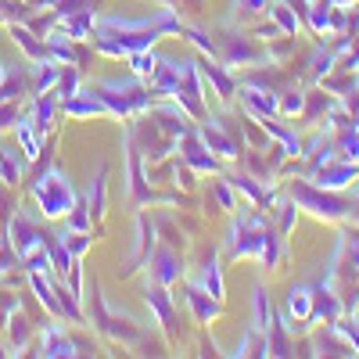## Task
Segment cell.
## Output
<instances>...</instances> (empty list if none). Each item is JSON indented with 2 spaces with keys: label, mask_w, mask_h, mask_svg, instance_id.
I'll use <instances>...</instances> for the list:
<instances>
[{
  "label": "cell",
  "mask_w": 359,
  "mask_h": 359,
  "mask_svg": "<svg viewBox=\"0 0 359 359\" xmlns=\"http://www.w3.org/2000/svg\"><path fill=\"white\" fill-rule=\"evenodd\" d=\"M62 241L69 245V252H72V259H83L86 252H90V245H94V237H90V233H62Z\"/></svg>",
  "instance_id": "obj_32"
},
{
  "label": "cell",
  "mask_w": 359,
  "mask_h": 359,
  "mask_svg": "<svg viewBox=\"0 0 359 359\" xmlns=\"http://www.w3.org/2000/svg\"><path fill=\"white\" fill-rule=\"evenodd\" d=\"M277 212H280V219H277V233L280 237H287L291 230H294V223H298V205L287 198V201H277Z\"/></svg>",
  "instance_id": "obj_30"
},
{
  "label": "cell",
  "mask_w": 359,
  "mask_h": 359,
  "mask_svg": "<svg viewBox=\"0 0 359 359\" xmlns=\"http://www.w3.org/2000/svg\"><path fill=\"white\" fill-rule=\"evenodd\" d=\"M151 118H155V126L165 133V137H172V140H184L191 130H194V123H191V115L180 108L172 97L165 101V104H151Z\"/></svg>",
  "instance_id": "obj_10"
},
{
  "label": "cell",
  "mask_w": 359,
  "mask_h": 359,
  "mask_svg": "<svg viewBox=\"0 0 359 359\" xmlns=\"http://www.w3.org/2000/svg\"><path fill=\"white\" fill-rule=\"evenodd\" d=\"M184 36L205 54V57H216V40L205 33V29H194V25H184Z\"/></svg>",
  "instance_id": "obj_31"
},
{
  "label": "cell",
  "mask_w": 359,
  "mask_h": 359,
  "mask_svg": "<svg viewBox=\"0 0 359 359\" xmlns=\"http://www.w3.org/2000/svg\"><path fill=\"white\" fill-rule=\"evenodd\" d=\"M126 62H130V72H133V76H140V79L151 83V79H155V72H158V65H162V54H158L155 47H144V50L130 54Z\"/></svg>",
  "instance_id": "obj_22"
},
{
  "label": "cell",
  "mask_w": 359,
  "mask_h": 359,
  "mask_svg": "<svg viewBox=\"0 0 359 359\" xmlns=\"http://www.w3.org/2000/svg\"><path fill=\"white\" fill-rule=\"evenodd\" d=\"M226 259H259L266 269H280L287 259V241L269 230L266 216L259 212H241L230 230V241H226Z\"/></svg>",
  "instance_id": "obj_1"
},
{
  "label": "cell",
  "mask_w": 359,
  "mask_h": 359,
  "mask_svg": "<svg viewBox=\"0 0 359 359\" xmlns=\"http://www.w3.org/2000/svg\"><path fill=\"white\" fill-rule=\"evenodd\" d=\"M216 57L226 69H245V65L266 62V47H259L255 36H248V33H226L216 40Z\"/></svg>",
  "instance_id": "obj_5"
},
{
  "label": "cell",
  "mask_w": 359,
  "mask_h": 359,
  "mask_svg": "<svg viewBox=\"0 0 359 359\" xmlns=\"http://www.w3.org/2000/svg\"><path fill=\"white\" fill-rule=\"evenodd\" d=\"M355 76H359V72H355Z\"/></svg>",
  "instance_id": "obj_40"
},
{
  "label": "cell",
  "mask_w": 359,
  "mask_h": 359,
  "mask_svg": "<svg viewBox=\"0 0 359 359\" xmlns=\"http://www.w3.org/2000/svg\"><path fill=\"white\" fill-rule=\"evenodd\" d=\"M11 331H15V348H22V345H25V338H29V327H25V320H22V316H15V320H11Z\"/></svg>",
  "instance_id": "obj_35"
},
{
  "label": "cell",
  "mask_w": 359,
  "mask_h": 359,
  "mask_svg": "<svg viewBox=\"0 0 359 359\" xmlns=\"http://www.w3.org/2000/svg\"><path fill=\"white\" fill-rule=\"evenodd\" d=\"M269 18L280 25L284 36H298V33H302V25H306L302 15H298L291 4H284V0H273V4H269Z\"/></svg>",
  "instance_id": "obj_21"
},
{
  "label": "cell",
  "mask_w": 359,
  "mask_h": 359,
  "mask_svg": "<svg viewBox=\"0 0 359 359\" xmlns=\"http://www.w3.org/2000/svg\"><path fill=\"white\" fill-rule=\"evenodd\" d=\"M94 94L104 101L108 115H115V118L144 115V111H151V104H155V90L147 86V79H140V76H130V79H97Z\"/></svg>",
  "instance_id": "obj_2"
},
{
  "label": "cell",
  "mask_w": 359,
  "mask_h": 359,
  "mask_svg": "<svg viewBox=\"0 0 359 359\" xmlns=\"http://www.w3.org/2000/svg\"><path fill=\"white\" fill-rule=\"evenodd\" d=\"M287 198L306 208V212H313L316 219H327V223H341L352 216V201L334 194V191H323L316 184H309V180H294V184L287 187Z\"/></svg>",
  "instance_id": "obj_4"
},
{
  "label": "cell",
  "mask_w": 359,
  "mask_h": 359,
  "mask_svg": "<svg viewBox=\"0 0 359 359\" xmlns=\"http://www.w3.org/2000/svg\"><path fill=\"white\" fill-rule=\"evenodd\" d=\"M22 172H25V158H18L15 151H8V147H0V180L11 187V184L22 180Z\"/></svg>",
  "instance_id": "obj_26"
},
{
  "label": "cell",
  "mask_w": 359,
  "mask_h": 359,
  "mask_svg": "<svg viewBox=\"0 0 359 359\" xmlns=\"http://www.w3.org/2000/svg\"><path fill=\"white\" fill-rule=\"evenodd\" d=\"M306 108H309V94H302V90L280 94V118H298V115H306Z\"/></svg>",
  "instance_id": "obj_27"
},
{
  "label": "cell",
  "mask_w": 359,
  "mask_h": 359,
  "mask_svg": "<svg viewBox=\"0 0 359 359\" xmlns=\"http://www.w3.org/2000/svg\"><path fill=\"white\" fill-rule=\"evenodd\" d=\"M327 4L338 8V11H348V8H355V4H359V0H327Z\"/></svg>",
  "instance_id": "obj_37"
},
{
  "label": "cell",
  "mask_w": 359,
  "mask_h": 359,
  "mask_svg": "<svg viewBox=\"0 0 359 359\" xmlns=\"http://www.w3.org/2000/svg\"><path fill=\"white\" fill-rule=\"evenodd\" d=\"M212 191H216V201H219V208H237V198H233V184L226 176H219L216 184H212Z\"/></svg>",
  "instance_id": "obj_33"
},
{
  "label": "cell",
  "mask_w": 359,
  "mask_h": 359,
  "mask_svg": "<svg viewBox=\"0 0 359 359\" xmlns=\"http://www.w3.org/2000/svg\"><path fill=\"white\" fill-rule=\"evenodd\" d=\"M184 162L198 172V176H219L223 172V158H216L212 151H208V144L198 137V130H191L187 137H184Z\"/></svg>",
  "instance_id": "obj_11"
},
{
  "label": "cell",
  "mask_w": 359,
  "mask_h": 359,
  "mask_svg": "<svg viewBox=\"0 0 359 359\" xmlns=\"http://www.w3.org/2000/svg\"><path fill=\"white\" fill-rule=\"evenodd\" d=\"M65 226L76 230V233H90V226H94V212H90L86 201H76L72 205V212L65 216Z\"/></svg>",
  "instance_id": "obj_28"
},
{
  "label": "cell",
  "mask_w": 359,
  "mask_h": 359,
  "mask_svg": "<svg viewBox=\"0 0 359 359\" xmlns=\"http://www.w3.org/2000/svg\"><path fill=\"white\" fill-rule=\"evenodd\" d=\"M198 287L201 291H208V294H212V298H219V302H223V269H219V255L216 252H208L205 259H201V269H198Z\"/></svg>",
  "instance_id": "obj_18"
},
{
  "label": "cell",
  "mask_w": 359,
  "mask_h": 359,
  "mask_svg": "<svg viewBox=\"0 0 359 359\" xmlns=\"http://www.w3.org/2000/svg\"><path fill=\"white\" fill-rule=\"evenodd\" d=\"M144 302H147V309L155 313V320H158V327L172 338L176 334V306H172V298H169V287H162V284H147L144 287Z\"/></svg>",
  "instance_id": "obj_12"
},
{
  "label": "cell",
  "mask_w": 359,
  "mask_h": 359,
  "mask_svg": "<svg viewBox=\"0 0 359 359\" xmlns=\"http://www.w3.org/2000/svg\"><path fill=\"white\" fill-rule=\"evenodd\" d=\"M306 180H309V184H316V187H323V191L341 194L345 187H352L355 180H359V162H348V158H338V155H334V158L313 165V169L306 172Z\"/></svg>",
  "instance_id": "obj_6"
},
{
  "label": "cell",
  "mask_w": 359,
  "mask_h": 359,
  "mask_svg": "<svg viewBox=\"0 0 359 359\" xmlns=\"http://www.w3.org/2000/svg\"><path fill=\"white\" fill-rule=\"evenodd\" d=\"M40 355H47V359H62V355H79V352H76V341L65 334V327L50 323V327H43V338H40Z\"/></svg>",
  "instance_id": "obj_16"
},
{
  "label": "cell",
  "mask_w": 359,
  "mask_h": 359,
  "mask_svg": "<svg viewBox=\"0 0 359 359\" xmlns=\"http://www.w3.org/2000/svg\"><path fill=\"white\" fill-rule=\"evenodd\" d=\"M57 79H62V62L43 57V62H36V72H33V94H54Z\"/></svg>",
  "instance_id": "obj_20"
},
{
  "label": "cell",
  "mask_w": 359,
  "mask_h": 359,
  "mask_svg": "<svg viewBox=\"0 0 359 359\" xmlns=\"http://www.w3.org/2000/svg\"><path fill=\"white\" fill-rule=\"evenodd\" d=\"M0 8H11V0H0Z\"/></svg>",
  "instance_id": "obj_38"
},
{
  "label": "cell",
  "mask_w": 359,
  "mask_h": 359,
  "mask_svg": "<svg viewBox=\"0 0 359 359\" xmlns=\"http://www.w3.org/2000/svg\"><path fill=\"white\" fill-rule=\"evenodd\" d=\"M15 133H18V144H22L25 162H36V158L43 155V133L36 130L33 115H25V111H22V118L15 123Z\"/></svg>",
  "instance_id": "obj_17"
},
{
  "label": "cell",
  "mask_w": 359,
  "mask_h": 359,
  "mask_svg": "<svg viewBox=\"0 0 359 359\" xmlns=\"http://www.w3.org/2000/svg\"><path fill=\"white\" fill-rule=\"evenodd\" d=\"M18 118H22V111H18L11 101H8V108H0V126H15Z\"/></svg>",
  "instance_id": "obj_36"
},
{
  "label": "cell",
  "mask_w": 359,
  "mask_h": 359,
  "mask_svg": "<svg viewBox=\"0 0 359 359\" xmlns=\"http://www.w3.org/2000/svg\"><path fill=\"white\" fill-rule=\"evenodd\" d=\"M79 90V69L76 65H62V79H57V86H54V97L57 101H65V97H72Z\"/></svg>",
  "instance_id": "obj_29"
},
{
  "label": "cell",
  "mask_w": 359,
  "mask_h": 359,
  "mask_svg": "<svg viewBox=\"0 0 359 359\" xmlns=\"http://www.w3.org/2000/svg\"><path fill=\"white\" fill-rule=\"evenodd\" d=\"M187 306L194 309V320L198 323H216L223 316V302L212 298L208 291H201L198 284H187Z\"/></svg>",
  "instance_id": "obj_15"
},
{
  "label": "cell",
  "mask_w": 359,
  "mask_h": 359,
  "mask_svg": "<svg viewBox=\"0 0 359 359\" xmlns=\"http://www.w3.org/2000/svg\"><path fill=\"white\" fill-rule=\"evenodd\" d=\"M62 111L69 115V118H97V115H108V108H104V101L94 94V90H76L72 97H65L62 101Z\"/></svg>",
  "instance_id": "obj_14"
},
{
  "label": "cell",
  "mask_w": 359,
  "mask_h": 359,
  "mask_svg": "<svg viewBox=\"0 0 359 359\" xmlns=\"http://www.w3.org/2000/svg\"><path fill=\"white\" fill-rule=\"evenodd\" d=\"M8 29H11L15 43L25 50V57H29V62H43V57H50V50H47V40H36V36H33V29H29V25H22V22H11Z\"/></svg>",
  "instance_id": "obj_19"
},
{
  "label": "cell",
  "mask_w": 359,
  "mask_h": 359,
  "mask_svg": "<svg viewBox=\"0 0 359 359\" xmlns=\"http://www.w3.org/2000/svg\"><path fill=\"white\" fill-rule=\"evenodd\" d=\"M47 252H50V273H57V277H65V273H69V266H72L76 259H72L69 245L62 241V233H57L54 241H47Z\"/></svg>",
  "instance_id": "obj_24"
},
{
  "label": "cell",
  "mask_w": 359,
  "mask_h": 359,
  "mask_svg": "<svg viewBox=\"0 0 359 359\" xmlns=\"http://www.w3.org/2000/svg\"><path fill=\"white\" fill-rule=\"evenodd\" d=\"M252 309H255L252 327L266 334V331H269V323H273L277 316H273V306H269V294H266V287H262V284H255V291H252Z\"/></svg>",
  "instance_id": "obj_23"
},
{
  "label": "cell",
  "mask_w": 359,
  "mask_h": 359,
  "mask_svg": "<svg viewBox=\"0 0 359 359\" xmlns=\"http://www.w3.org/2000/svg\"><path fill=\"white\" fill-rule=\"evenodd\" d=\"M104 187H108V165L97 169V180L90 184V194H86V205H90V212H94V219L104 216Z\"/></svg>",
  "instance_id": "obj_25"
},
{
  "label": "cell",
  "mask_w": 359,
  "mask_h": 359,
  "mask_svg": "<svg viewBox=\"0 0 359 359\" xmlns=\"http://www.w3.org/2000/svg\"><path fill=\"white\" fill-rule=\"evenodd\" d=\"M147 269H151V280H155V284L172 287L180 277H184V255H180L172 245H158V248H151Z\"/></svg>",
  "instance_id": "obj_9"
},
{
  "label": "cell",
  "mask_w": 359,
  "mask_h": 359,
  "mask_svg": "<svg viewBox=\"0 0 359 359\" xmlns=\"http://www.w3.org/2000/svg\"><path fill=\"white\" fill-rule=\"evenodd\" d=\"M29 194L40 205V216L43 219H65L72 212V205L79 201L76 184L69 180V172L62 165H47L33 184H29Z\"/></svg>",
  "instance_id": "obj_3"
},
{
  "label": "cell",
  "mask_w": 359,
  "mask_h": 359,
  "mask_svg": "<svg viewBox=\"0 0 359 359\" xmlns=\"http://www.w3.org/2000/svg\"><path fill=\"white\" fill-rule=\"evenodd\" d=\"M237 101L245 104V111L252 118H269V115H280V94L273 86H266L259 79H245L237 86Z\"/></svg>",
  "instance_id": "obj_7"
},
{
  "label": "cell",
  "mask_w": 359,
  "mask_h": 359,
  "mask_svg": "<svg viewBox=\"0 0 359 359\" xmlns=\"http://www.w3.org/2000/svg\"><path fill=\"white\" fill-rule=\"evenodd\" d=\"M205 86H212V94H219L223 101H230L237 94V79L230 76V69L219 62V57H208V62H198Z\"/></svg>",
  "instance_id": "obj_13"
},
{
  "label": "cell",
  "mask_w": 359,
  "mask_h": 359,
  "mask_svg": "<svg viewBox=\"0 0 359 359\" xmlns=\"http://www.w3.org/2000/svg\"><path fill=\"white\" fill-rule=\"evenodd\" d=\"M8 237H11V248L25 259V255H33V252H40V248H47V241H43V230L29 219L25 212H11V223H8Z\"/></svg>",
  "instance_id": "obj_8"
},
{
  "label": "cell",
  "mask_w": 359,
  "mask_h": 359,
  "mask_svg": "<svg viewBox=\"0 0 359 359\" xmlns=\"http://www.w3.org/2000/svg\"><path fill=\"white\" fill-rule=\"evenodd\" d=\"M341 237H345L348 259H352V266H355V277H359V230H348V233H341Z\"/></svg>",
  "instance_id": "obj_34"
},
{
  "label": "cell",
  "mask_w": 359,
  "mask_h": 359,
  "mask_svg": "<svg viewBox=\"0 0 359 359\" xmlns=\"http://www.w3.org/2000/svg\"><path fill=\"white\" fill-rule=\"evenodd\" d=\"M0 79H4V62H0Z\"/></svg>",
  "instance_id": "obj_39"
}]
</instances>
